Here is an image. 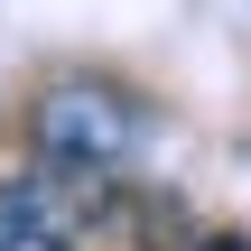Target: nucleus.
Listing matches in <instances>:
<instances>
[{
  "label": "nucleus",
  "mask_w": 251,
  "mask_h": 251,
  "mask_svg": "<svg viewBox=\"0 0 251 251\" xmlns=\"http://www.w3.org/2000/svg\"><path fill=\"white\" fill-rule=\"evenodd\" d=\"M28 140H37V158H47L56 177H75V186H93V196H102V177L149 140V112H140L121 84L75 75V84H47V93H37Z\"/></svg>",
  "instance_id": "obj_1"
},
{
  "label": "nucleus",
  "mask_w": 251,
  "mask_h": 251,
  "mask_svg": "<svg viewBox=\"0 0 251 251\" xmlns=\"http://www.w3.org/2000/svg\"><path fill=\"white\" fill-rule=\"evenodd\" d=\"M196 251H251V242H233V233H214V242H196Z\"/></svg>",
  "instance_id": "obj_3"
},
{
  "label": "nucleus",
  "mask_w": 251,
  "mask_h": 251,
  "mask_svg": "<svg viewBox=\"0 0 251 251\" xmlns=\"http://www.w3.org/2000/svg\"><path fill=\"white\" fill-rule=\"evenodd\" d=\"M0 251H75L56 224V186L47 177H9L0 186Z\"/></svg>",
  "instance_id": "obj_2"
}]
</instances>
